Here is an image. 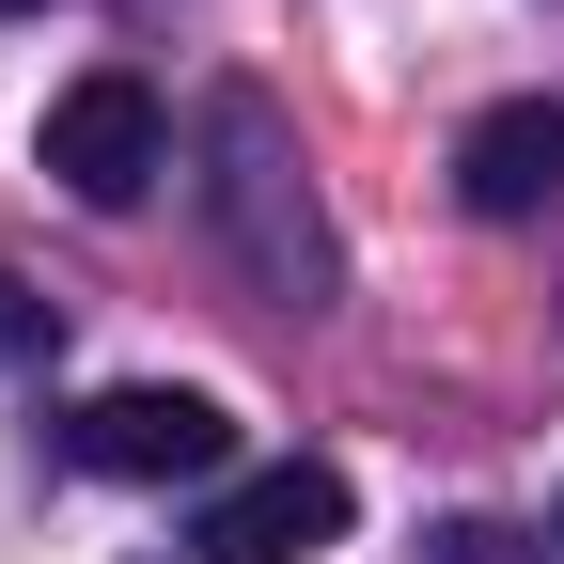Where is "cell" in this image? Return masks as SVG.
I'll list each match as a JSON object with an SVG mask.
<instances>
[{
  "instance_id": "4",
  "label": "cell",
  "mask_w": 564,
  "mask_h": 564,
  "mask_svg": "<svg viewBox=\"0 0 564 564\" xmlns=\"http://www.w3.org/2000/svg\"><path fill=\"white\" fill-rule=\"evenodd\" d=\"M345 518H361V486H345L329 455H282L251 486H220V518H204V549H236V564H314Z\"/></svg>"
},
{
  "instance_id": "3",
  "label": "cell",
  "mask_w": 564,
  "mask_h": 564,
  "mask_svg": "<svg viewBox=\"0 0 564 564\" xmlns=\"http://www.w3.org/2000/svg\"><path fill=\"white\" fill-rule=\"evenodd\" d=\"M79 470H110V486H204V470H236V408L220 392H173V377H126V392H95L79 423Z\"/></svg>"
},
{
  "instance_id": "5",
  "label": "cell",
  "mask_w": 564,
  "mask_h": 564,
  "mask_svg": "<svg viewBox=\"0 0 564 564\" xmlns=\"http://www.w3.org/2000/svg\"><path fill=\"white\" fill-rule=\"evenodd\" d=\"M455 204L470 220H533V204H564V110L549 95H502L455 126Z\"/></svg>"
},
{
  "instance_id": "1",
  "label": "cell",
  "mask_w": 564,
  "mask_h": 564,
  "mask_svg": "<svg viewBox=\"0 0 564 564\" xmlns=\"http://www.w3.org/2000/svg\"><path fill=\"white\" fill-rule=\"evenodd\" d=\"M204 220H220V251L267 282L282 314H314L329 282H345V251H329V220H314V188H299V141H282V110L236 79V95H204Z\"/></svg>"
},
{
  "instance_id": "7",
  "label": "cell",
  "mask_w": 564,
  "mask_h": 564,
  "mask_svg": "<svg viewBox=\"0 0 564 564\" xmlns=\"http://www.w3.org/2000/svg\"><path fill=\"white\" fill-rule=\"evenodd\" d=\"M173 564H236V549H173Z\"/></svg>"
},
{
  "instance_id": "8",
  "label": "cell",
  "mask_w": 564,
  "mask_h": 564,
  "mask_svg": "<svg viewBox=\"0 0 564 564\" xmlns=\"http://www.w3.org/2000/svg\"><path fill=\"white\" fill-rule=\"evenodd\" d=\"M0 17H32V0H0Z\"/></svg>"
},
{
  "instance_id": "2",
  "label": "cell",
  "mask_w": 564,
  "mask_h": 564,
  "mask_svg": "<svg viewBox=\"0 0 564 564\" xmlns=\"http://www.w3.org/2000/svg\"><path fill=\"white\" fill-rule=\"evenodd\" d=\"M32 158L63 173V204L126 220V204L158 188V173H173V110H158V79H141V63H95V79H63V95H47Z\"/></svg>"
},
{
  "instance_id": "6",
  "label": "cell",
  "mask_w": 564,
  "mask_h": 564,
  "mask_svg": "<svg viewBox=\"0 0 564 564\" xmlns=\"http://www.w3.org/2000/svg\"><path fill=\"white\" fill-rule=\"evenodd\" d=\"M47 329H63V314L32 299V282H17V267H0V361H47Z\"/></svg>"
}]
</instances>
